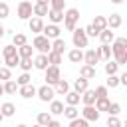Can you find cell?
Wrapping results in <instances>:
<instances>
[{"instance_id": "obj_1", "label": "cell", "mask_w": 127, "mask_h": 127, "mask_svg": "<svg viewBox=\"0 0 127 127\" xmlns=\"http://www.w3.org/2000/svg\"><path fill=\"white\" fill-rule=\"evenodd\" d=\"M111 56L113 60L119 64V65H125L127 64V38H115L111 44Z\"/></svg>"}, {"instance_id": "obj_2", "label": "cell", "mask_w": 127, "mask_h": 127, "mask_svg": "<svg viewBox=\"0 0 127 127\" xmlns=\"http://www.w3.org/2000/svg\"><path fill=\"white\" fill-rule=\"evenodd\" d=\"M2 64L6 65V67H16L18 64H20V56H18V48L14 46V44H8V46H4L2 50Z\"/></svg>"}, {"instance_id": "obj_3", "label": "cell", "mask_w": 127, "mask_h": 127, "mask_svg": "<svg viewBox=\"0 0 127 127\" xmlns=\"http://www.w3.org/2000/svg\"><path fill=\"white\" fill-rule=\"evenodd\" d=\"M79 22V10L77 8H65L64 10V28L67 32H73Z\"/></svg>"}, {"instance_id": "obj_4", "label": "cell", "mask_w": 127, "mask_h": 127, "mask_svg": "<svg viewBox=\"0 0 127 127\" xmlns=\"http://www.w3.org/2000/svg\"><path fill=\"white\" fill-rule=\"evenodd\" d=\"M32 48L38 52V54H48L52 50V40H48L44 34H36L34 40H32Z\"/></svg>"}, {"instance_id": "obj_5", "label": "cell", "mask_w": 127, "mask_h": 127, "mask_svg": "<svg viewBox=\"0 0 127 127\" xmlns=\"http://www.w3.org/2000/svg\"><path fill=\"white\" fill-rule=\"evenodd\" d=\"M71 42H73V48H79V50H83V48H87V44H89V38L85 36L83 28H75V30L71 32Z\"/></svg>"}, {"instance_id": "obj_6", "label": "cell", "mask_w": 127, "mask_h": 127, "mask_svg": "<svg viewBox=\"0 0 127 127\" xmlns=\"http://www.w3.org/2000/svg\"><path fill=\"white\" fill-rule=\"evenodd\" d=\"M44 73H46V77H44V79H46V83H48V85H52V87L62 79L60 65H48V67L44 69Z\"/></svg>"}, {"instance_id": "obj_7", "label": "cell", "mask_w": 127, "mask_h": 127, "mask_svg": "<svg viewBox=\"0 0 127 127\" xmlns=\"http://www.w3.org/2000/svg\"><path fill=\"white\" fill-rule=\"evenodd\" d=\"M54 95H56V91H54V87L48 85V83L36 87V97H38L40 101H44V103H50V101L54 99Z\"/></svg>"}, {"instance_id": "obj_8", "label": "cell", "mask_w": 127, "mask_h": 127, "mask_svg": "<svg viewBox=\"0 0 127 127\" xmlns=\"http://www.w3.org/2000/svg\"><path fill=\"white\" fill-rule=\"evenodd\" d=\"M16 14L20 20H30L34 14H32V2L30 0H22L18 6H16Z\"/></svg>"}, {"instance_id": "obj_9", "label": "cell", "mask_w": 127, "mask_h": 127, "mask_svg": "<svg viewBox=\"0 0 127 127\" xmlns=\"http://www.w3.org/2000/svg\"><path fill=\"white\" fill-rule=\"evenodd\" d=\"M99 115H101V113L95 109V105H83V109H81V117H83L85 121H89V123L97 121Z\"/></svg>"}, {"instance_id": "obj_10", "label": "cell", "mask_w": 127, "mask_h": 127, "mask_svg": "<svg viewBox=\"0 0 127 127\" xmlns=\"http://www.w3.org/2000/svg\"><path fill=\"white\" fill-rule=\"evenodd\" d=\"M101 60H99V54H97V48H89L83 52V64L87 65H97Z\"/></svg>"}, {"instance_id": "obj_11", "label": "cell", "mask_w": 127, "mask_h": 127, "mask_svg": "<svg viewBox=\"0 0 127 127\" xmlns=\"http://www.w3.org/2000/svg\"><path fill=\"white\" fill-rule=\"evenodd\" d=\"M42 34L48 38V40H56V38H60V34H62V30H60V26L58 24H44V28H42Z\"/></svg>"}, {"instance_id": "obj_12", "label": "cell", "mask_w": 127, "mask_h": 127, "mask_svg": "<svg viewBox=\"0 0 127 127\" xmlns=\"http://www.w3.org/2000/svg\"><path fill=\"white\" fill-rule=\"evenodd\" d=\"M18 93H20V97H24V99H32V97H36V85H34V83L20 85V87H18Z\"/></svg>"}, {"instance_id": "obj_13", "label": "cell", "mask_w": 127, "mask_h": 127, "mask_svg": "<svg viewBox=\"0 0 127 127\" xmlns=\"http://www.w3.org/2000/svg\"><path fill=\"white\" fill-rule=\"evenodd\" d=\"M28 28H30V32H32V34H42L44 20H42V18H38V16H32V18L28 20Z\"/></svg>"}, {"instance_id": "obj_14", "label": "cell", "mask_w": 127, "mask_h": 127, "mask_svg": "<svg viewBox=\"0 0 127 127\" xmlns=\"http://www.w3.org/2000/svg\"><path fill=\"white\" fill-rule=\"evenodd\" d=\"M95 99H97V97H95V91H93V89H89V87H87L85 91H81V93H79V101H81L83 105H93V103H95Z\"/></svg>"}, {"instance_id": "obj_15", "label": "cell", "mask_w": 127, "mask_h": 127, "mask_svg": "<svg viewBox=\"0 0 127 127\" xmlns=\"http://www.w3.org/2000/svg\"><path fill=\"white\" fill-rule=\"evenodd\" d=\"M46 16H48L50 24H58V26H60V24L64 22V12H62V10H54V8H50Z\"/></svg>"}, {"instance_id": "obj_16", "label": "cell", "mask_w": 127, "mask_h": 127, "mask_svg": "<svg viewBox=\"0 0 127 127\" xmlns=\"http://www.w3.org/2000/svg\"><path fill=\"white\" fill-rule=\"evenodd\" d=\"M67 60H69L71 64H81V62H83V50L71 48V50L67 52Z\"/></svg>"}, {"instance_id": "obj_17", "label": "cell", "mask_w": 127, "mask_h": 127, "mask_svg": "<svg viewBox=\"0 0 127 127\" xmlns=\"http://www.w3.org/2000/svg\"><path fill=\"white\" fill-rule=\"evenodd\" d=\"M48 10H50L48 4H40V2H34V4H32V14L38 16V18H44V16L48 14Z\"/></svg>"}, {"instance_id": "obj_18", "label": "cell", "mask_w": 127, "mask_h": 127, "mask_svg": "<svg viewBox=\"0 0 127 127\" xmlns=\"http://www.w3.org/2000/svg\"><path fill=\"white\" fill-rule=\"evenodd\" d=\"M65 48H67V44H65V40H64L62 36H60V38H56V40H52V52H56V54H62V56H64Z\"/></svg>"}, {"instance_id": "obj_19", "label": "cell", "mask_w": 127, "mask_h": 127, "mask_svg": "<svg viewBox=\"0 0 127 127\" xmlns=\"http://www.w3.org/2000/svg\"><path fill=\"white\" fill-rule=\"evenodd\" d=\"M32 62H34V67H36V69H40V71H44V69L50 65V64H48V56H46V54H38Z\"/></svg>"}, {"instance_id": "obj_20", "label": "cell", "mask_w": 127, "mask_h": 127, "mask_svg": "<svg viewBox=\"0 0 127 127\" xmlns=\"http://www.w3.org/2000/svg\"><path fill=\"white\" fill-rule=\"evenodd\" d=\"M79 75L85 77V79H91V77L97 75V69H95V65H87V64H83V65L79 67Z\"/></svg>"}, {"instance_id": "obj_21", "label": "cell", "mask_w": 127, "mask_h": 127, "mask_svg": "<svg viewBox=\"0 0 127 127\" xmlns=\"http://www.w3.org/2000/svg\"><path fill=\"white\" fill-rule=\"evenodd\" d=\"M105 20H107V28H109V30H117V28H121V24H123L121 14H111V16L105 18Z\"/></svg>"}, {"instance_id": "obj_22", "label": "cell", "mask_w": 127, "mask_h": 127, "mask_svg": "<svg viewBox=\"0 0 127 127\" xmlns=\"http://www.w3.org/2000/svg\"><path fill=\"white\" fill-rule=\"evenodd\" d=\"M0 113L4 115V119H6V117H12V115L16 113V105L10 103V101H4V103H0Z\"/></svg>"}, {"instance_id": "obj_23", "label": "cell", "mask_w": 127, "mask_h": 127, "mask_svg": "<svg viewBox=\"0 0 127 127\" xmlns=\"http://www.w3.org/2000/svg\"><path fill=\"white\" fill-rule=\"evenodd\" d=\"M89 87V79H85V77H77V79H73V91H77V93H81V91H85Z\"/></svg>"}, {"instance_id": "obj_24", "label": "cell", "mask_w": 127, "mask_h": 127, "mask_svg": "<svg viewBox=\"0 0 127 127\" xmlns=\"http://www.w3.org/2000/svg\"><path fill=\"white\" fill-rule=\"evenodd\" d=\"M64 113V101H58V99H52L50 101V115H62Z\"/></svg>"}, {"instance_id": "obj_25", "label": "cell", "mask_w": 127, "mask_h": 127, "mask_svg": "<svg viewBox=\"0 0 127 127\" xmlns=\"http://www.w3.org/2000/svg\"><path fill=\"white\" fill-rule=\"evenodd\" d=\"M97 38L101 40V44H111V42L115 40V34H113V30L105 28V30H101V32H99V36H97Z\"/></svg>"}, {"instance_id": "obj_26", "label": "cell", "mask_w": 127, "mask_h": 127, "mask_svg": "<svg viewBox=\"0 0 127 127\" xmlns=\"http://www.w3.org/2000/svg\"><path fill=\"white\" fill-rule=\"evenodd\" d=\"M97 54H99V60H101V62L111 60V48H109V44H101V46L97 48Z\"/></svg>"}, {"instance_id": "obj_27", "label": "cell", "mask_w": 127, "mask_h": 127, "mask_svg": "<svg viewBox=\"0 0 127 127\" xmlns=\"http://www.w3.org/2000/svg\"><path fill=\"white\" fill-rule=\"evenodd\" d=\"M62 115H65L67 119H75V117H79V109H77V105H64Z\"/></svg>"}, {"instance_id": "obj_28", "label": "cell", "mask_w": 127, "mask_h": 127, "mask_svg": "<svg viewBox=\"0 0 127 127\" xmlns=\"http://www.w3.org/2000/svg\"><path fill=\"white\" fill-rule=\"evenodd\" d=\"M119 67H121V65H119L115 60H107L103 69H105V73H107V75H113V73H117V71H119Z\"/></svg>"}, {"instance_id": "obj_29", "label": "cell", "mask_w": 127, "mask_h": 127, "mask_svg": "<svg viewBox=\"0 0 127 127\" xmlns=\"http://www.w3.org/2000/svg\"><path fill=\"white\" fill-rule=\"evenodd\" d=\"M2 85H4V93H8V95H14V93L18 91V83H16V79H6Z\"/></svg>"}, {"instance_id": "obj_30", "label": "cell", "mask_w": 127, "mask_h": 127, "mask_svg": "<svg viewBox=\"0 0 127 127\" xmlns=\"http://www.w3.org/2000/svg\"><path fill=\"white\" fill-rule=\"evenodd\" d=\"M54 91H56L58 95H65V93L69 91V83H67L65 79H60V81L54 85Z\"/></svg>"}, {"instance_id": "obj_31", "label": "cell", "mask_w": 127, "mask_h": 127, "mask_svg": "<svg viewBox=\"0 0 127 127\" xmlns=\"http://www.w3.org/2000/svg\"><path fill=\"white\" fill-rule=\"evenodd\" d=\"M109 103H111V101H109V97H97L93 105H95V109H97L99 113H101V111H105V113H107V107H109Z\"/></svg>"}, {"instance_id": "obj_32", "label": "cell", "mask_w": 127, "mask_h": 127, "mask_svg": "<svg viewBox=\"0 0 127 127\" xmlns=\"http://www.w3.org/2000/svg\"><path fill=\"white\" fill-rule=\"evenodd\" d=\"M91 26H93L97 32L105 30V28H107V20H105V16H95V18H93V22H91Z\"/></svg>"}, {"instance_id": "obj_33", "label": "cell", "mask_w": 127, "mask_h": 127, "mask_svg": "<svg viewBox=\"0 0 127 127\" xmlns=\"http://www.w3.org/2000/svg\"><path fill=\"white\" fill-rule=\"evenodd\" d=\"M64 97H65V105H79V93L77 91H67Z\"/></svg>"}, {"instance_id": "obj_34", "label": "cell", "mask_w": 127, "mask_h": 127, "mask_svg": "<svg viewBox=\"0 0 127 127\" xmlns=\"http://www.w3.org/2000/svg\"><path fill=\"white\" fill-rule=\"evenodd\" d=\"M18 56H20V58H32V56H34V48H32L30 44H24V46L18 48Z\"/></svg>"}, {"instance_id": "obj_35", "label": "cell", "mask_w": 127, "mask_h": 127, "mask_svg": "<svg viewBox=\"0 0 127 127\" xmlns=\"http://www.w3.org/2000/svg\"><path fill=\"white\" fill-rule=\"evenodd\" d=\"M46 56H48V64H50V65H60V64H62V54H56V52L50 50Z\"/></svg>"}, {"instance_id": "obj_36", "label": "cell", "mask_w": 127, "mask_h": 127, "mask_svg": "<svg viewBox=\"0 0 127 127\" xmlns=\"http://www.w3.org/2000/svg\"><path fill=\"white\" fill-rule=\"evenodd\" d=\"M50 119H52L50 111H42V113H38V115H36V123H40L42 127H46V125L50 123Z\"/></svg>"}, {"instance_id": "obj_37", "label": "cell", "mask_w": 127, "mask_h": 127, "mask_svg": "<svg viewBox=\"0 0 127 127\" xmlns=\"http://www.w3.org/2000/svg\"><path fill=\"white\" fill-rule=\"evenodd\" d=\"M16 83H18V87H20V85H26V83H32V75H30V71H22V73L16 77Z\"/></svg>"}, {"instance_id": "obj_38", "label": "cell", "mask_w": 127, "mask_h": 127, "mask_svg": "<svg viewBox=\"0 0 127 127\" xmlns=\"http://www.w3.org/2000/svg\"><path fill=\"white\" fill-rule=\"evenodd\" d=\"M105 87L109 89H115V87H119V75L117 73H113V75H107V79H105Z\"/></svg>"}, {"instance_id": "obj_39", "label": "cell", "mask_w": 127, "mask_h": 127, "mask_svg": "<svg viewBox=\"0 0 127 127\" xmlns=\"http://www.w3.org/2000/svg\"><path fill=\"white\" fill-rule=\"evenodd\" d=\"M20 69L22 71H30L32 67H34V62H32V58H20Z\"/></svg>"}, {"instance_id": "obj_40", "label": "cell", "mask_w": 127, "mask_h": 127, "mask_svg": "<svg viewBox=\"0 0 127 127\" xmlns=\"http://www.w3.org/2000/svg\"><path fill=\"white\" fill-rule=\"evenodd\" d=\"M12 44H14L16 48H20V46L28 44V38H26V34H14V38H12Z\"/></svg>"}, {"instance_id": "obj_41", "label": "cell", "mask_w": 127, "mask_h": 127, "mask_svg": "<svg viewBox=\"0 0 127 127\" xmlns=\"http://www.w3.org/2000/svg\"><path fill=\"white\" fill-rule=\"evenodd\" d=\"M67 127H89V121H85L83 117H75V119H69Z\"/></svg>"}, {"instance_id": "obj_42", "label": "cell", "mask_w": 127, "mask_h": 127, "mask_svg": "<svg viewBox=\"0 0 127 127\" xmlns=\"http://www.w3.org/2000/svg\"><path fill=\"white\" fill-rule=\"evenodd\" d=\"M107 127H123L119 115H109V117H107Z\"/></svg>"}, {"instance_id": "obj_43", "label": "cell", "mask_w": 127, "mask_h": 127, "mask_svg": "<svg viewBox=\"0 0 127 127\" xmlns=\"http://www.w3.org/2000/svg\"><path fill=\"white\" fill-rule=\"evenodd\" d=\"M6 79H12V69L6 65H0V81H6Z\"/></svg>"}, {"instance_id": "obj_44", "label": "cell", "mask_w": 127, "mask_h": 127, "mask_svg": "<svg viewBox=\"0 0 127 127\" xmlns=\"http://www.w3.org/2000/svg\"><path fill=\"white\" fill-rule=\"evenodd\" d=\"M107 113H109V115H119V113H121V105H119L117 101H111L109 107H107Z\"/></svg>"}, {"instance_id": "obj_45", "label": "cell", "mask_w": 127, "mask_h": 127, "mask_svg": "<svg viewBox=\"0 0 127 127\" xmlns=\"http://www.w3.org/2000/svg\"><path fill=\"white\" fill-rule=\"evenodd\" d=\"M50 8L54 10H65V0H50Z\"/></svg>"}, {"instance_id": "obj_46", "label": "cell", "mask_w": 127, "mask_h": 127, "mask_svg": "<svg viewBox=\"0 0 127 127\" xmlns=\"http://www.w3.org/2000/svg\"><path fill=\"white\" fill-rule=\"evenodd\" d=\"M8 16H10V6L6 2H0V20H4Z\"/></svg>"}, {"instance_id": "obj_47", "label": "cell", "mask_w": 127, "mask_h": 127, "mask_svg": "<svg viewBox=\"0 0 127 127\" xmlns=\"http://www.w3.org/2000/svg\"><path fill=\"white\" fill-rule=\"evenodd\" d=\"M83 32H85V36H87V38H97V36H99V32H97L91 24H89V26H85V28H83Z\"/></svg>"}, {"instance_id": "obj_48", "label": "cell", "mask_w": 127, "mask_h": 127, "mask_svg": "<svg viewBox=\"0 0 127 127\" xmlns=\"http://www.w3.org/2000/svg\"><path fill=\"white\" fill-rule=\"evenodd\" d=\"M93 91H95V97H107V87L105 85H97Z\"/></svg>"}, {"instance_id": "obj_49", "label": "cell", "mask_w": 127, "mask_h": 127, "mask_svg": "<svg viewBox=\"0 0 127 127\" xmlns=\"http://www.w3.org/2000/svg\"><path fill=\"white\" fill-rule=\"evenodd\" d=\"M46 127H62V123H60L58 119H54V117H52V119H50V123H48Z\"/></svg>"}, {"instance_id": "obj_50", "label": "cell", "mask_w": 127, "mask_h": 127, "mask_svg": "<svg viewBox=\"0 0 127 127\" xmlns=\"http://www.w3.org/2000/svg\"><path fill=\"white\" fill-rule=\"evenodd\" d=\"M119 85H127V73H121L119 75Z\"/></svg>"}, {"instance_id": "obj_51", "label": "cell", "mask_w": 127, "mask_h": 127, "mask_svg": "<svg viewBox=\"0 0 127 127\" xmlns=\"http://www.w3.org/2000/svg\"><path fill=\"white\" fill-rule=\"evenodd\" d=\"M4 36H6V28L0 24V38H4Z\"/></svg>"}, {"instance_id": "obj_52", "label": "cell", "mask_w": 127, "mask_h": 127, "mask_svg": "<svg viewBox=\"0 0 127 127\" xmlns=\"http://www.w3.org/2000/svg\"><path fill=\"white\" fill-rule=\"evenodd\" d=\"M36 2H40V4H48V6H50V0H36Z\"/></svg>"}, {"instance_id": "obj_53", "label": "cell", "mask_w": 127, "mask_h": 127, "mask_svg": "<svg viewBox=\"0 0 127 127\" xmlns=\"http://www.w3.org/2000/svg\"><path fill=\"white\" fill-rule=\"evenodd\" d=\"M0 95H4V85L0 83Z\"/></svg>"}, {"instance_id": "obj_54", "label": "cell", "mask_w": 127, "mask_h": 127, "mask_svg": "<svg viewBox=\"0 0 127 127\" xmlns=\"http://www.w3.org/2000/svg\"><path fill=\"white\" fill-rule=\"evenodd\" d=\"M111 2H113V4H121L123 0H111Z\"/></svg>"}, {"instance_id": "obj_55", "label": "cell", "mask_w": 127, "mask_h": 127, "mask_svg": "<svg viewBox=\"0 0 127 127\" xmlns=\"http://www.w3.org/2000/svg\"><path fill=\"white\" fill-rule=\"evenodd\" d=\"M2 121H4V115H2V113H0V123H2Z\"/></svg>"}, {"instance_id": "obj_56", "label": "cell", "mask_w": 127, "mask_h": 127, "mask_svg": "<svg viewBox=\"0 0 127 127\" xmlns=\"http://www.w3.org/2000/svg\"><path fill=\"white\" fill-rule=\"evenodd\" d=\"M16 127H28V125H24V123H20V125H16Z\"/></svg>"}, {"instance_id": "obj_57", "label": "cell", "mask_w": 127, "mask_h": 127, "mask_svg": "<svg viewBox=\"0 0 127 127\" xmlns=\"http://www.w3.org/2000/svg\"><path fill=\"white\" fill-rule=\"evenodd\" d=\"M0 65H4V64H2V52H0Z\"/></svg>"}, {"instance_id": "obj_58", "label": "cell", "mask_w": 127, "mask_h": 127, "mask_svg": "<svg viewBox=\"0 0 127 127\" xmlns=\"http://www.w3.org/2000/svg\"><path fill=\"white\" fill-rule=\"evenodd\" d=\"M32 127H42V125H40V123H36V125H32Z\"/></svg>"}]
</instances>
